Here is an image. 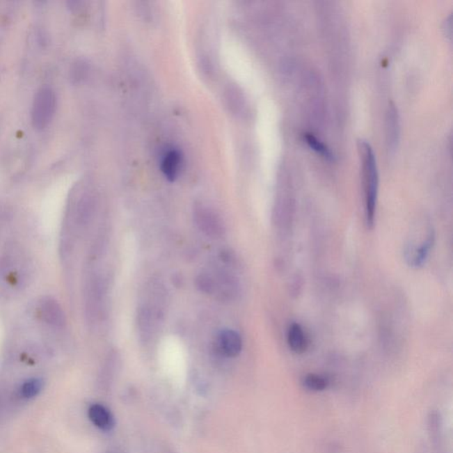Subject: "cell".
I'll list each match as a JSON object with an SVG mask.
<instances>
[{
	"label": "cell",
	"instance_id": "obj_4",
	"mask_svg": "<svg viewBox=\"0 0 453 453\" xmlns=\"http://www.w3.org/2000/svg\"><path fill=\"white\" fill-rule=\"evenodd\" d=\"M39 310L43 320L54 328H63L66 324V317L61 306L55 299L45 298L39 304Z\"/></svg>",
	"mask_w": 453,
	"mask_h": 453
},
{
	"label": "cell",
	"instance_id": "obj_15",
	"mask_svg": "<svg viewBox=\"0 0 453 453\" xmlns=\"http://www.w3.org/2000/svg\"><path fill=\"white\" fill-rule=\"evenodd\" d=\"M196 285L202 292L213 294L216 291V282L210 275L201 273L196 279Z\"/></svg>",
	"mask_w": 453,
	"mask_h": 453
},
{
	"label": "cell",
	"instance_id": "obj_10",
	"mask_svg": "<svg viewBox=\"0 0 453 453\" xmlns=\"http://www.w3.org/2000/svg\"><path fill=\"white\" fill-rule=\"evenodd\" d=\"M302 386L312 392H321L328 389L331 380L326 376L319 374H308L303 378Z\"/></svg>",
	"mask_w": 453,
	"mask_h": 453
},
{
	"label": "cell",
	"instance_id": "obj_3",
	"mask_svg": "<svg viewBox=\"0 0 453 453\" xmlns=\"http://www.w3.org/2000/svg\"><path fill=\"white\" fill-rule=\"evenodd\" d=\"M195 223L198 229L207 236L220 237L224 233L223 223L214 212L204 207H196L194 211Z\"/></svg>",
	"mask_w": 453,
	"mask_h": 453
},
{
	"label": "cell",
	"instance_id": "obj_13",
	"mask_svg": "<svg viewBox=\"0 0 453 453\" xmlns=\"http://www.w3.org/2000/svg\"><path fill=\"white\" fill-rule=\"evenodd\" d=\"M305 139L306 143L309 145V148L314 150V151L317 152L318 154H320L322 157L327 159H333V155H332L331 150H329L324 143L320 141V140H318L315 136H312V134H306Z\"/></svg>",
	"mask_w": 453,
	"mask_h": 453
},
{
	"label": "cell",
	"instance_id": "obj_8",
	"mask_svg": "<svg viewBox=\"0 0 453 453\" xmlns=\"http://www.w3.org/2000/svg\"><path fill=\"white\" fill-rule=\"evenodd\" d=\"M288 344L289 349L296 354H302L308 351V338L304 329L299 324H292L288 331Z\"/></svg>",
	"mask_w": 453,
	"mask_h": 453
},
{
	"label": "cell",
	"instance_id": "obj_16",
	"mask_svg": "<svg viewBox=\"0 0 453 453\" xmlns=\"http://www.w3.org/2000/svg\"><path fill=\"white\" fill-rule=\"evenodd\" d=\"M242 97L236 87L232 86L229 87L226 90V101L228 106L232 112H237L242 105Z\"/></svg>",
	"mask_w": 453,
	"mask_h": 453
},
{
	"label": "cell",
	"instance_id": "obj_1",
	"mask_svg": "<svg viewBox=\"0 0 453 453\" xmlns=\"http://www.w3.org/2000/svg\"><path fill=\"white\" fill-rule=\"evenodd\" d=\"M361 165H363V180L365 198V214L367 229L372 230L376 218L378 186V175L376 156L369 143L361 140L358 142Z\"/></svg>",
	"mask_w": 453,
	"mask_h": 453
},
{
	"label": "cell",
	"instance_id": "obj_2",
	"mask_svg": "<svg viewBox=\"0 0 453 453\" xmlns=\"http://www.w3.org/2000/svg\"><path fill=\"white\" fill-rule=\"evenodd\" d=\"M56 109V97L49 87L41 88L35 94L32 106V122L35 128H45L54 116Z\"/></svg>",
	"mask_w": 453,
	"mask_h": 453
},
{
	"label": "cell",
	"instance_id": "obj_14",
	"mask_svg": "<svg viewBox=\"0 0 453 453\" xmlns=\"http://www.w3.org/2000/svg\"><path fill=\"white\" fill-rule=\"evenodd\" d=\"M42 381L38 379V378H33V379H29L26 381V382L22 384V395L25 397V399H32L38 395L42 389Z\"/></svg>",
	"mask_w": 453,
	"mask_h": 453
},
{
	"label": "cell",
	"instance_id": "obj_5",
	"mask_svg": "<svg viewBox=\"0 0 453 453\" xmlns=\"http://www.w3.org/2000/svg\"><path fill=\"white\" fill-rule=\"evenodd\" d=\"M242 338L232 329H224L218 335V348L225 356L234 358L239 356L242 351Z\"/></svg>",
	"mask_w": 453,
	"mask_h": 453
},
{
	"label": "cell",
	"instance_id": "obj_12",
	"mask_svg": "<svg viewBox=\"0 0 453 453\" xmlns=\"http://www.w3.org/2000/svg\"><path fill=\"white\" fill-rule=\"evenodd\" d=\"M387 122L389 143L391 148H393V146H395L397 136H399V120H397V113L394 106H390Z\"/></svg>",
	"mask_w": 453,
	"mask_h": 453
},
{
	"label": "cell",
	"instance_id": "obj_6",
	"mask_svg": "<svg viewBox=\"0 0 453 453\" xmlns=\"http://www.w3.org/2000/svg\"><path fill=\"white\" fill-rule=\"evenodd\" d=\"M88 415H89L90 422L104 431H110L115 428V417L106 407L100 405V404L91 406Z\"/></svg>",
	"mask_w": 453,
	"mask_h": 453
},
{
	"label": "cell",
	"instance_id": "obj_9",
	"mask_svg": "<svg viewBox=\"0 0 453 453\" xmlns=\"http://www.w3.org/2000/svg\"><path fill=\"white\" fill-rule=\"evenodd\" d=\"M95 211V201L91 197L84 198L77 207V223L79 227H86L90 223Z\"/></svg>",
	"mask_w": 453,
	"mask_h": 453
},
{
	"label": "cell",
	"instance_id": "obj_7",
	"mask_svg": "<svg viewBox=\"0 0 453 453\" xmlns=\"http://www.w3.org/2000/svg\"><path fill=\"white\" fill-rule=\"evenodd\" d=\"M182 162V154L178 150L171 149L165 153L161 162V170L169 181L174 182L177 178Z\"/></svg>",
	"mask_w": 453,
	"mask_h": 453
},
{
	"label": "cell",
	"instance_id": "obj_11",
	"mask_svg": "<svg viewBox=\"0 0 453 453\" xmlns=\"http://www.w3.org/2000/svg\"><path fill=\"white\" fill-rule=\"evenodd\" d=\"M435 243V234L433 231H430L428 237H427L424 243L415 250L412 257H411V266L419 267L424 264L425 260L428 258L429 251L431 250L433 244Z\"/></svg>",
	"mask_w": 453,
	"mask_h": 453
}]
</instances>
